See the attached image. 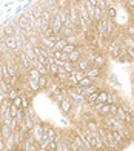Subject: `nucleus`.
<instances>
[{
    "label": "nucleus",
    "mask_w": 134,
    "mask_h": 151,
    "mask_svg": "<svg viewBox=\"0 0 134 151\" xmlns=\"http://www.w3.org/2000/svg\"><path fill=\"white\" fill-rule=\"evenodd\" d=\"M56 129L49 127V125H43V136H42V142H46L48 143L49 140H54V137H56Z\"/></svg>",
    "instance_id": "obj_1"
},
{
    "label": "nucleus",
    "mask_w": 134,
    "mask_h": 151,
    "mask_svg": "<svg viewBox=\"0 0 134 151\" xmlns=\"http://www.w3.org/2000/svg\"><path fill=\"white\" fill-rule=\"evenodd\" d=\"M91 66H92V63H91V62L86 59V57H80V59L76 62V63H74V68H76V70L83 71V73H85V71H88Z\"/></svg>",
    "instance_id": "obj_2"
},
{
    "label": "nucleus",
    "mask_w": 134,
    "mask_h": 151,
    "mask_svg": "<svg viewBox=\"0 0 134 151\" xmlns=\"http://www.w3.org/2000/svg\"><path fill=\"white\" fill-rule=\"evenodd\" d=\"M31 136L34 137V140L37 142V143H40L42 142V136H43V125H40V123H34V127H32V129H31Z\"/></svg>",
    "instance_id": "obj_3"
},
{
    "label": "nucleus",
    "mask_w": 134,
    "mask_h": 151,
    "mask_svg": "<svg viewBox=\"0 0 134 151\" xmlns=\"http://www.w3.org/2000/svg\"><path fill=\"white\" fill-rule=\"evenodd\" d=\"M3 42L6 45V48H8L9 51H17L19 50V45H17V39L16 36H3Z\"/></svg>",
    "instance_id": "obj_4"
},
{
    "label": "nucleus",
    "mask_w": 134,
    "mask_h": 151,
    "mask_svg": "<svg viewBox=\"0 0 134 151\" xmlns=\"http://www.w3.org/2000/svg\"><path fill=\"white\" fill-rule=\"evenodd\" d=\"M92 108H94L96 114L102 116V117L110 114V105L108 104H96V105H92Z\"/></svg>",
    "instance_id": "obj_5"
},
{
    "label": "nucleus",
    "mask_w": 134,
    "mask_h": 151,
    "mask_svg": "<svg viewBox=\"0 0 134 151\" xmlns=\"http://www.w3.org/2000/svg\"><path fill=\"white\" fill-rule=\"evenodd\" d=\"M100 74H102V70H100V68H96V66H91L88 71H85V76H86V77H90L91 80L99 79Z\"/></svg>",
    "instance_id": "obj_6"
},
{
    "label": "nucleus",
    "mask_w": 134,
    "mask_h": 151,
    "mask_svg": "<svg viewBox=\"0 0 134 151\" xmlns=\"http://www.w3.org/2000/svg\"><path fill=\"white\" fill-rule=\"evenodd\" d=\"M92 66H96V68H102L105 66V63H106V60H105V56H102V54H99V52H96V56H94V59H92Z\"/></svg>",
    "instance_id": "obj_7"
},
{
    "label": "nucleus",
    "mask_w": 134,
    "mask_h": 151,
    "mask_svg": "<svg viewBox=\"0 0 134 151\" xmlns=\"http://www.w3.org/2000/svg\"><path fill=\"white\" fill-rule=\"evenodd\" d=\"M19 31V26H17V23H14V22H12V23H9V25H6L5 26V28H3V34H5V36H16V32Z\"/></svg>",
    "instance_id": "obj_8"
},
{
    "label": "nucleus",
    "mask_w": 134,
    "mask_h": 151,
    "mask_svg": "<svg viewBox=\"0 0 134 151\" xmlns=\"http://www.w3.org/2000/svg\"><path fill=\"white\" fill-rule=\"evenodd\" d=\"M60 106H62V111H63V113H70L71 108H72V100L65 96V97L60 100Z\"/></svg>",
    "instance_id": "obj_9"
},
{
    "label": "nucleus",
    "mask_w": 134,
    "mask_h": 151,
    "mask_svg": "<svg viewBox=\"0 0 134 151\" xmlns=\"http://www.w3.org/2000/svg\"><path fill=\"white\" fill-rule=\"evenodd\" d=\"M32 68H36V70L42 74V76H49V73H48V66L46 65H43V63H40V62H32Z\"/></svg>",
    "instance_id": "obj_10"
},
{
    "label": "nucleus",
    "mask_w": 134,
    "mask_h": 151,
    "mask_svg": "<svg viewBox=\"0 0 134 151\" xmlns=\"http://www.w3.org/2000/svg\"><path fill=\"white\" fill-rule=\"evenodd\" d=\"M51 56L54 57L56 60H62V62L68 60V54L63 52V51H59V50H51Z\"/></svg>",
    "instance_id": "obj_11"
},
{
    "label": "nucleus",
    "mask_w": 134,
    "mask_h": 151,
    "mask_svg": "<svg viewBox=\"0 0 134 151\" xmlns=\"http://www.w3.org/2000/svg\"><path fill=\"white\" fill-rule=\"evenodd\" d=\"M97 93H99V91L91 93V94L86 96V97H85V104H86V105H90V106L96 105V104H97Z\"/></svg>",
    "instance_id": "obj_12"
},
{
    "label": "nucleus",
    "mask_w": 134,
    "mask_h": 151,
    "mask_svg": "<svg viewBox=\"0 0 134 151\" xmlns=\"http://www.w3.org/2000/svg\"><path fill=\"white\" fill-rule=\"evenodd\" d=\"M80 57H82V51H80L79 48H77L76 51H72V52L68 54V60L71 62V63H76V62H77Z\"/></svg>",
    "instance_id": "obj_13"
},
{
    "label": "nucleus",
    "mask_w": 134,
    "mask_h": 151,
    "mask_svg": "<svg viewBox=\"0 0 134 151\" xmlns=\"http://www.w3.org/2000/svg\"><path fill=\"white\" fill-rule=\"evenodd\" d=\"M120 97L116 94V93H108V99H106V104L108 105H111V104H116V105H119L120 104Z\"/></svg>",
    "instance_id": "obj_14"
},
{
    "label": "nucleus",
    "mask_w": 134,
    "mask_h": 151,
    "mask_svg": "<svg viewBox=\"0 0 134 151\" xmlns=\"http://www.w3.org/2000/svg\"><path fill=\"white\" fill-rule=\"evenodd\" d=\"M0 133H2V139H8L11 136V128L8 125H5V123H0Z\"/></svg>",
    "instance_id": "obj_15"
},
{
    "label": "nucleus",
    "mask_w": 134,
    "mask_h": 151,
    "mask_svg": "<svg viewBox=\"0 0 134 151\" xmlns=\"http://www.w3.org/2000/svg\"><path fill=\"white\" fill-rule=\"evenodd\" d=\"M26 73H28V79H31V80H39V77L42 76V74L36 70V68H29Z\"/></svg>",
    "instance_id": "obj_16"
},
{
    "label": "nucleus",
    "mask_w": 134,
    "mask_h": 151,
    "mask_svg": "<svg viewBox=\"0 0 134 151\" xmlns=\"http://www.w3.org/2000/svg\"><path fill=\"white\" fill-rule=\"evenodd\" d=\"M46 66H48V73H49L51 76H56V74L59 73V70H60V66L56 63V60L52 62V63H48Z\"/></svg>",
    "instance_id": "obj_17"
},
{
    "label": "nucleus",
    "mask_w": 134,
    "mask_h": 151,
    "mask_svg": "<svg viewBox=\"0 0 134 151\" xmlns=\"http://www.w3.org/2000/svg\"><path fill=\"white\" fill-rule=\"evenodd\" d=\"M20 94H22V93H20V90H17V88H9L8 93H6V96H8V99H9V100L19 97Z\"/></svg>",
    "instance_id": "obj_18"
},
{
    "label": "nucleus",
    "mask_w": 134,
    "mask_h": 151,
    "mask_svg": "<svg viewBox=\"0 0 134 151\" xmlns=\"http://www.w3.org/2000/svg\"><path fill=\"white\" fill-rule=\"evenodd\" d=\"M26 83H28V88L32 91V93H37L40 88H39V83H37V80H31V79H28L26 80Z\"/></svg>",
    "instance_id": "obj_19"
},
{
    "label": "nucleus",
    "mask_w": 134,
    "mask_h": 151,
    "mask_svg": "<svg viewBox=\"0 0 134 151\" xmlns=\"http://www.w3.org/2000/svg\"><path fill=\"white\" fill-rule=\"evenodd\" d=\"M66 43H68V42H66V39H65V37H60V39L57 40V42L54 43V50L62 51L63 48H65V45H66Z\"/></svg>",
    "instance_id": "obj_20"
},
{
    "label": "nucleus",
    "mask_w": 134,
    "mask_h": 151,
    "mask_svg": "<svg viewBox=\"0 0 134 151\" xmlns=\"http://www.w3.org/2000/svg\"><path fill=\"white\" fill-rule=\"evenodd\" d=\"M106 99H108V93L106 91L97 93V104H106Z\"/></svg>",
    "instance_id": "obj_21"
},
{
    "label": "nucleus",
    "mask_w": 134,
    "mask_h": 151,
    "mask_svg": "<svg viewBox=\"0 0 134 151\" xmlns=\"http://www.w3.org/2000/svg\"><path fill=\"white\" fill-rule=\"evenodd\" d=\"M5 125H8V127L11 128V131H17V129H19V122H17L16 117H12L8 123H5Z\"/></svg>",
    "instance_id": "obj_22"
},
{
    "label": "nucleus",
    "mask_w": 134,
    "mask_h": 151,
    "mask_svg": "<svg viewBox=\"0 0 134 151\" xmlns=\"http://www.w3.org/2000/svg\"><path fill=\"white\" fill-rule=\"evenodd\" d=\"M37 83H39L40 90H42V88H46V85H48V77H46V76H40L39 80H37Z\"/></svg>",
    "instance_id": "obj_23"
},
{
    "label": "nucleus",
    "mask_w": 134,
    "mask_h": 151,
    "mask_svg": "<svg viewBox=\"0 0 134 151\" xmlns=\"http://www.w3.org/2000/svg\"><path fill=\"white\" fill-rule=\"evenodd\" d=\"M60 68H63L66 73H71L72 70H74V65H72L70 60H66V62H62V66H60Z\"/></svg>",
    "instance_id": "obj_24"
},
{
    "label": "nucleus",
    "mask_w": 134,
    "mask_h": 151,
    "mask_svg": "<svg viewBox=\"0 0 134 151\" xmlns=\"http://www.w3.org/2000/svg\"><path fill=\"white\" fill-rule=\"evenodd\" d=\"M125 48H133L134 50V39H131V37H128L126 36L125 39H123V43H122Z\"/></svg>",
    "instance_id": "obj_25"
},
{
    "label": "nucleus",
    "mask_w": 134,
    "mask_h": 151,
    "mask_svg": "<svg viewBox=\"0 0 134 151\" xmlns=\"http://www.w3.org/2000/svg\"><path fill=\"white\" fill-rule=\"evenodd\" d=\"M92 83H94V80H91L90 77H86V76H85V77L80 80L77 85H80V86H90V85H92Z\"/></svg>",
    "instance_id": "obj_26"
},
{
    "label": "nucleus",
    "mask_w": 134,
    "mask_h": 151,
    "mask_svg": "<svg viewBox=\"0 0 134 151\" xmlns=\"http://www.w3.org/2000/svg\"><path fill=\"white\" fill-rule=\"evenodd\" d=\"M77 50V46L76 45H71V43H66L65 45V48H63V52H66V54H70V52H72V51H76Z\"/></svg>",
    "instance_id": "obj_27"
},
{
    "label": "nucleus",
    "mask_w": 134,
    "mask_h": 151,
    "mask_svg": "<svg viewBox=\"0 0 134 151\" xmlns=\"http://www.w3.org/2000/svg\"><path fill=\"white\" fill-rule=\"evenodd\" d=\"M57 148V142L56 140H49L48 145H46V151H56Z\"/></svg>",
    "instance_id": "obj_28"
},
{
    "label": "nucleus",
    "mask_w": 134,
    "mask_h": 151,
    "mask_svg": "<svg viewBox=\"0 0 134 151\" xmlns=\"http://www.w3.org/2000/svg\"><path fill=\"white\" fill-rule=\"evenodd\" d=\"M11 102H12V105H14L16 108L22 109V99H20V96H19V97H16V99H12Z\"/></svg>",
    "instance_id": "obj_29"
},
{
    "label": "nucleus",
    "mask_w": 134,
    "mask_h": 151,
    "mask_svg": "<svg viewBox=\"0 0 134 151\" xmlns=\"http://www.w3.org/2000/svg\"><path fill=\"white\" fill-rule=\"evenodd\" d=\"M125 52H126V56H128L130 62L134 60V50H133V48H125Z\"/></svg>",
    "instance_id": "obj_30"
},
{
    "label": "nucleus",
    "mask_w": 134,
    "mask_h": 151,
    "mask_svg": "<svg viewBox=\"0 0 134 151\" xmlns=\"http://www.w3.org/2000/svg\"><path fill=\"white\" fill-rule=\"evenodd\" d=\"M117 108H119V105H116V104H111V105H110V116H116V113H117Z\"/></svg>",
    "instance_id": "obj_31"
},
{
    "label": "nucleus",
    "mask_w": 134,
    "mask_h": 151,
    "mask_svg": "<svg viewBox=\"0 0 134 151\" xmlns=\"http://www.w3.org/2000/svg\"><path fill=\"white\" fill-rule=\"evenodd\" d=\"M37 62H40V63H43V65H48V59L45 56H42V54H37Z\"/></svg>",
    "instance_id": "obj_32"
},
{
    "label": "nucleus",
    "mask_w": 134,
    "mask_h": 151,
    "mask_svg": "<svg viewBox=\"0 0 134 151\" xmlns=\"http://www.w3.org/2000/svg\"><path fill=\"white\" fill-rule=\"evenodd\" d=\"M126 34H128V37L134 39V25H130L128 28H126Z\"/></svg>",
    "instance_id": "obj_33"
},
{
    "label": "nucleus",
    "mask_w": 134,
    "mask_h": 151,
    "mask_svg": "<svg viewBox=\"0 0 134 151\" xmlns=\"http://www.w3.org/2000/svg\"><path fill=\"white\" fill-rule=\"evenodd\" d=\"M0 151H3V150H0Z\"/></svg>",
    "instance_id": "obj_34"
}]
</instances>
